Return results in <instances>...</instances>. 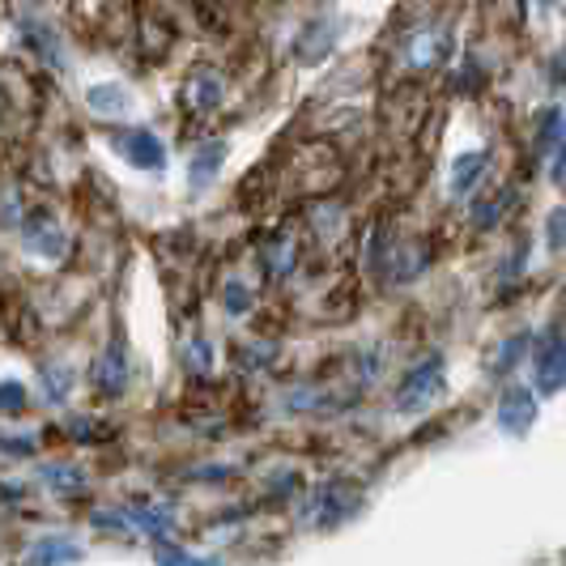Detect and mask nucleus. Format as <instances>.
Here are the masks:
<instances>
[{
	"instance_id": "a878e982",
	"label": "nucleus",
	"mask_w": 566,
	"mask_h": 566,
	"mask_svg": "<svg viewBox=\"0 0 566 566\" xmlns=\"http://www.w3.org/2000/svg\"><path fill=\"white\" fill-rule=\"evenodd\" d=\"M269 354H273V345H252V349H239V358H243V363H239V367L248 370V367H264V363H260V358H269Z\"/></svg>"
},
{
	"instance_id": "4468645a",
	"label": "nucleus",
	"mask_w": 566,
	"mask_h": 566,
	"mask_svg": "<svg viewBox=\"0 0 566 566\" xmlns=\"http://www.w3.org/2000/svg\"><path fill=\"white\" fill-rule=\"evenodd\" d=\"M39 388H43V400H48V405H64L69 392H73V370L64 367V363H43Z\"/></svg>"
},
{
	"instance_id": "f3484780",
	"label": "nucleus",
	"mask_w": 566,
	"mask_h": 566,
	"mask_svg": "<svg viewBox=\"0 0 566 566\" xmlns=\"http://www.w3.org/2000/svg\"><path fill=\"white\" fill-rule=\"evenodd\" d=\"M39 482L48 485V490H77L85 482V473L77 464H43L39 469Z\"/></svg>"
},
{
	"instance_id": "5701e85b",
	"label": "nucleus",
	"mask_w": 566,
	"mask_h": 566,
	"mask_svg": "<svg viewBox=\"0 0 566 566\" xmlns=\"http://www.w3.org/2000/svg\"><path fill=\"white\" fill-rule=\"evenodd\" d=\"M222 303H227L230 315H248V307H252V294H248L239 282H227V298H222Z\"/></svg>"
},
{
	"instance_id": "f257e3e1",
	"label": "nucleus",
	"mask_w": 566,
	"mask_h": 566,
	"mask_svg": "<svg viewBox=\"0 0 566 566\" xmlns=\"http://www.w3.org/2000/svg\"><path fill=\"white\" fill-rule=\"evenodd\" d=\"M443 384H448L443 358L430 354V358H422L418 367L400 379L397 397H392V409H397V413H422L426 405H434V400L443 397Z\"/></svg>"
},
{
	"instance_id": "423d86ee",
	"label": "nucleus",
	"mask_w": 566,
	"mask_h": 566,
	"mask_svg": "<svg viewBox=\"0 0 566 566\" xmlns=\"http://www.w3.org/2000/svg\"><path fill=\"white\" fill-rule=\"evenodd\" d=\"M537 392L541 397H558L566 388V337H549L537 349Z\"/></svg>"
},
{
	"instance_id": "bb28decb",
	"label": "nucleus",
	"mask_w": 566,
	"mask_h": 566,
	"mask_svg": "<svg viewBox=\"0 0 566 566\" xmlns=\"http://www.w3.org/2000/svg\"><path fill=\"white\" fill-rule=\"evenodd\" d=\"M0 455H34V439H0Z\"/></svg>"
},
{
	"instance_id": "9d476101",
	"label": "nucleus",
	"mask_w": 566,
	"mask_h": 566,
	"mask_svg": "<svg viewBox=\"0 0 566 566\" xmlns=\"http://www.w3.org/2000/svg\"><path fill=\"white\" fill-rule=\"evenodd\" d=\"M85 107L94 115H103V119H119V115L133 112V94L119 82H98L85 90Z\"/></svg>"
},
{
	"instance_id": "39448f33",
	"label": "nucleus",
	"mask_w": 566,
	"mask_h": 566,
	"mask_svg": "<svg viewBox=\"0 0 566 566\" xmlns=\"http://www.w3.org/2000/svg\"><path fill=\"white\" fill-rule=\"evenodd\" d=\"M358 511V485L349 482H328L319 485L312 503V524L315 528H337L340 520H349Z\"/></svg>"
},
{
	"instance_id": "9b49d317",
	"label": "nucleus",
	"mask_w": 566,
	"mask_h": 566,
	"mask_svg": "<svg viewBox=\"0 0 566 566\" xmlns=\"http://www.w3.org/2000/svg\"><path fill=\"white\" fill-rule=\"evenodd\" d=\"M82 558L85 549L73 537H43L34 541V549L27 554V566H73Z\"/></svg>"
},
{
	"instance_id": "0eeeda50",
	"label": "nucleus",
	"mask_w": 566,
	"mask_h": 566,
	"mask_svg": "<svg viewBox=\"0 0 566 566\" xmlns=\"http://www.w3.org/2000/svg\"><path fill=\"white\" fill-rule=\"evenodd\" d=\"M222 98H227V82H222L218 69H192V73H188V82H184V103H188L192 112L209 115L213 107H222Z\"/></svg>"
},
{
	"instance_id": "6ab92c4d",
	"label": "nucleus",
	"mask_w": 566,
	"mask_h": 566,
	"mask_svg": "<svg viewBox=\"0 0 566 566\" xmlns=\"http://www.w3.org/2000/svg\"><path fill=\"white\" fill-rule=\"evenodd\" d=\"M27 409V384L22 379H0V418Z\"/></svg>"
},
{
	"instance_id": "2eb2a0df",
	"label": "nucleus",
	"mask_w": 566,
	"mask_h": 566,
	"mask_svg": "<svg viewBox=\"0 0 566 566\" xmlns=\"http://www.w3.org/2000/svg\"><path fill=\"white\" fill-rule=\"evenodd\" d=\"M154 563L158 566H222L218 558H200L192 549H184V545H170V541H154Z\"/></svg>"
},
{
	"instance_id": "a211bd4d",
	"label": "nucleus",
	"mask_w": 566,
	"mask_h": 566,
	"mask_svg": "<svg viewBox=\"0 0 566 566\" xmlns=\"http://www.w3.org/2000/svg\"><path fill=\"white\" fill-rule=\"evenodd\" d=\"M184 363H188V370H197V375L213 370V345L205 337H188L184 340Z\"/></svg>"
},
{
	"instance_id": "f03ea898",
	"label": "nucleus",
	"mask_w": 566,
	"mask_h": 566,
	"mask_svg": "<svg viewBox=\"0 0 566 566\" xmlns=\"http://www.w3.org/2000/svg\"><path fill=\"white\" fill-rule=\"evenodd\" d=\"M107 142H112V149L124 163H133L137 170H149V175L167 170V145L149 128H112Z\"/></svg>"
},
{
	"instance_id": "ddd939ff",
	"label": "nucleus",
	"mask_w": 566,
	"mask_h": 566,
	"mask_svg": "<svg viewBox=\"0 0 566 566\" xmlns=\"http://www.w3.org/2000/svg\"><path fill=\"white\" fill-rule=\"evenodd\" d=\"M128 511V520H133V528L137 533H149V537H163L170 533V524H175V511L163 507V503H133Z\"/></svg>"
},
{
	"instance_id": "aec40b11",
	"label": "nucleus",
	"mask_w": 566,
	"mask_h": 566,
	"mask_svg": "<svg viewBox=\"0 0 566 566\" xmlns=\"http://www.w3.org/2000/svg\"><path fill=\"white\" fill-rule=\"evenodd\" d=\"M69 439H77V443H103V439H112V430L103 422H94V418H77V422L69 426Z\"/></svg>"
},
{
	"instance_id": "6e6552de",
	"label": "nucleus",
	"mask_w": 566,
	"mask_h": 566,
	"mask_svg": "<svg viewBox=\"0 0 566 566\" xmlns=\"http://www.w3.org/2000/svg\"><path fill=\"white\" fill-rule=\"evenodd\" d=\"M537 422V397L528 392V388H507L503 400H499V426L507 430V434H528Z\"/></svg>"
},
{
	"instance_id": "dca6fc26",
	"label": "nucleus",
	"mask_w": 566,
	"mask_h": 566,
	"mask_svg": "<svg viewBox=\"0 0 566 566\" xmlns=\"http://www.w3.org/2000/svg\"><path fill=\"white\" fill-rule=\"evenodd\" d=\"M485 170V154L478 149H469V154H460L452 167V192H469L473 184H478V175Z\"/></svg>"
},
{
	"instance_id": "393cba45",
	"label": "nucleus",
	"mask_w": 566,
	"mask_h": 566,
	"mask_svg": "<svg viewBox=\"0 0 566 566\" xmlns=\"http://www.w3.org/2000/svg\"><path fill=\"white\" fill-rule=\"evenodd\" d=\"M524 345H528V337H515V340H507V345H503V354H499V375H503V370H511L515 367V358H520V349H524Z\"/></svg>"
},
{
	"instance_id": "b1692460",
	"label": "nucleus",
	"mask_w": 566,
	"mask_h": 566,
	"mask_svg": "<svg viewBox=\"0 0 566 566\" xmlns=\"http://www.w3.org/2000/svg\"><path fill=\"white\" fill-rule=\"evenodd\" d=\"M290 264H294V243L282 239V248H277V252H269V273H273V277H285V273H290Z\"/></svg>"
},
{
	"instance_id": "412c9836",
	"label": "nucleus",
	"mask_w": 566,
	"mask_h": 566,
	"mask_svg": "<svg viewBox=\"0 0 566 566\" xmlns=\"http://www.w3.org/2000/svg\"><path fill=\"white\" fill-rule=\"evenodd\" d=\"M27 39L34 43V52H43L52 69H60V52H56V39H52V30H39V27H27Z\"/></svg>"
},
{
	"instance_id": "1a4fd4ad",
	"label": "nucleus",
	"mask_w": 566,
	"mask_h": 566,
	"mask_svg": "<svg viewBox=\"0 0 566 566\" xmlns=\"http://www.w3.org/2000/svg\"><path fill=\"white\" fill-rule=\"evenodd\" d=\"M222 163H227V142H205L197 154L188 158V188H192V192H205V188L218 179Z\"/></svg>"
},
{
	"instance_id": "f8f14e48",
	"label": "nucleus",
	"mask_w": 566,
	"mask_h": 566,
	"mask_svg": "<svg viewBox=\"0 0 566 566\" xmlns=\"http://www.w3.org/2000/svg\"><path fill=\"white\" fill-rule=\"evenodd\" d=\"M333 39H337V22H315L298 34V43H294V56L303 60V64H315V60H324L333 52Z\"/></svg>"
},
{
	"instance_id": "4be33fe9",
	"label": "nucleus",
	"mask_w": 566,
	"mask_h": 566,
	"mask_svg": "<svg viewBox=\"0 0 566 566\" xmlns=\"http://www.w3.org/2000/svg\"><path fill=\"white\" fill-rule=\"evenodd\" d=\"M507 205H511V192H503L499 200H485L482 209L473 213V222H478L482 230H490L494 222H499V218H503V213H507Z\"/></svg>"
},
{
	"instance_id": "7ed1b4c3",
	"label": "nucleus",
	"mask_w": 566,
	"mask_h": 566,
	"mask_svg": "<svg viewBox=\"0 0 566 566\" xmlns=\"http://www.w3.org/2000/svg\"><path fill=\"white\" fill-rule=\"evenodd\" d=\"M94 388H98V397H124L128 392V379H133V363H128V340H124V333H115L112 340H107V349L98 354V363H94Z\"/></svg>"
},
{
	"instance_id": "20e7f679",
	"label": "nucleus",
	"mask_w": 566,
	"mask_h": 566,
	"mask_svg": "<svg viewBox=\"0 0 566 566\" xmlns=\"http://www.w3.org/2000/svg\"><path fill=\"white\" fill-rule=\"evenodd\" d=\"M22 243H27L30 255L52 260V264L69 255V234H64V227L52 213H30L27 222H22Z\"/></svg>"
}]
</instances>
